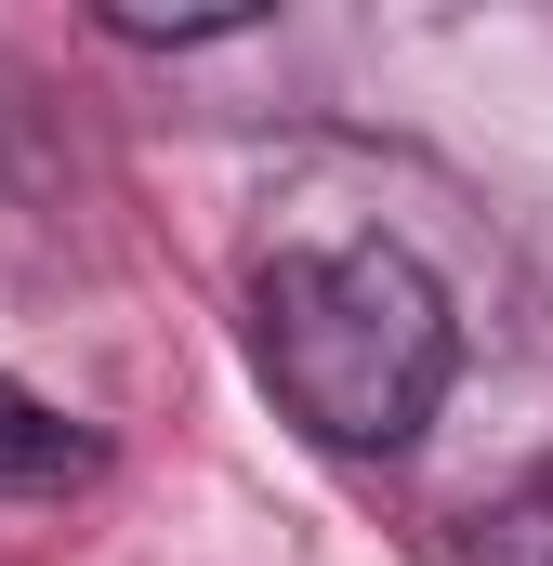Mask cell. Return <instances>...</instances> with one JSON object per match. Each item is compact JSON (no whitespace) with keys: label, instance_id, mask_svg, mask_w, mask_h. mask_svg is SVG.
Returning <instances> with one entry per match:
<instances>
[{"label":"cell","instance_id":"1","mask_svg":"<svg viewBox=\"0 0 553 566\" xmlns=\"http://www.w3.org/2000/svg\"><path fill=\"white\" fill-rule=\"evenodd\" d=\"M251 343H264L276 409L303 434H330V448H409L448 409V369H461L448 290L383 238L290 251L264 277V303H251Z\"/></svg>","mask_w":553,"mask_h":566},{"label":"cell","instance_id":"2","mask_svg":"<svg viewBox=\"0 0 553 566\" xmlns=\"http://www.w3.org/2000/svg\"><path fill=\"white\" fill-rule=\"evenodd\" d=\"M93 474V434L66 409H40L27 382H0V501H40V488H80Z\"/></svg>","mask_w":553,"mask_h":566}]
</instances>
